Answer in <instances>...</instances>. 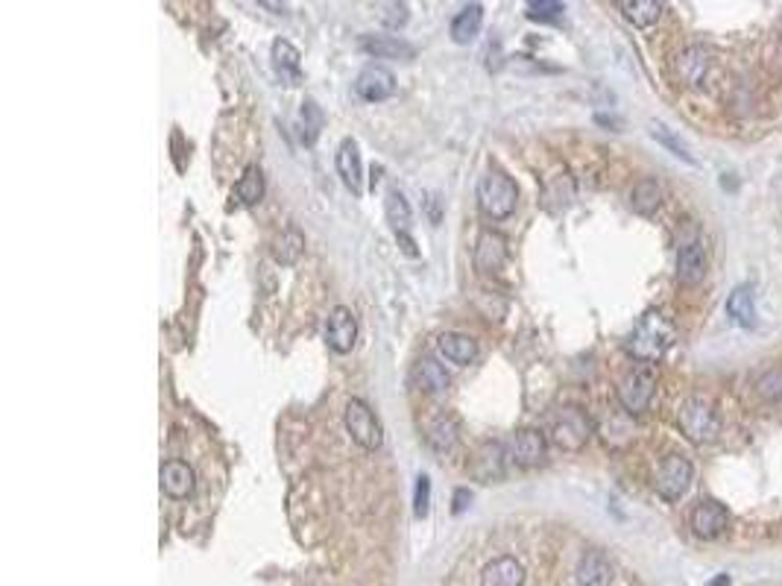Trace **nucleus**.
<instances>
[{"label": "nucleus", "mask_w": 782, "mask_h": 586, "mask_svg": "<svg viewBox=\"0 0 782 586\" xmlns=\"http://www.w3.org/2000/svg\"><path fill=\"white\" fill-rule=\"evenodd\" d=\"M413 379H417L419 390H426V393H443L445 387H449V381H452L443 363L434 361V358L417 361V367H413Z\"/></svg>", "instance_id": "nucleus-22"}, {"label": "nucleus", "mask_w": 782, "mask_h": 586, "mask_svg": "<svg viewBox=\"0 0 782 586\" xmlns=\"http://www.w3.org/2000/svg\"><path fill=\"white\" fill-rule=\"evenodd\" d=\"M480 24H484V6H480V4H469L452 21V39L457 44H469L480 32Z\"/></svg>", "instance_id": "nucleus-24"}, {"label": "nucleus", "mask_w": 782, "mask_h": 586, "mask_svg": "<svg viewBox=\"0 0 782 586\" xmlns=\"http://www.w3.org/2000/svg\"><path fill=\"white\" fill-rule=\"evenodd\" d=\"M709 586H730V578H727V574H718V578H715Z\"/></svg>", "instance_id": "nucleus-39"}, {"label": "nucleus", "mask_w": 782, "mask_h": 586, "mask_svg": "<svg viewBox=\"0 0 782 586\" xmlns=\"http://www.w3.org/2000/svg\"><path fill=\"white\" fill-rule=\"evenodd\" d=\"M355 340H357V319H355V314L346 305L331 308L329 319H326V344H329V349H334L338 355H346V352H352Z\"/></svg>", "instance_id": "nucleus-11"}, {"label": "nucleus", "mask_w": 782, "mask_h": 586, "mask_svg": "<svg viewBox=\"0 0 782 586\" xmlns=\"http://www.w3.org/2000/svg\"><path fill=\"white\" fill-rule=\"evenodd\" d=\"M361 48L373 53L375 59H413V44H408L399 36H364Z\"/></svg>", "instance_id": "nucleus-21"}, {"label": "nucleus", "mask_w": 782, "mask_h": 586, "mask_svg": "<svg viewBox=\"0 0 782 586\" xmlns=\"http://www.w3.org/2000/svg\"><path fill=\"white\" fill-rule=\"evenodd\" d=\"M677 425L686 434V440L703 446V443H712V440L718 437L721 419H718V411H715V405L709 399H703V396H689V399L680 405Z\"/></svg>", "instance_id": "nucleus-3"}, {"label": "nucleus", "mask_w": 782, "mask_h": 586, "mask_svg": "<svg viewBox=\"0 0 782 586\" xmlns=\"http://www.w3.org/2000/svg\"><path fill=\"white\" fill-rule=\"evenodd\" d=\"M519 188L501 171H487L478 182V206L489 220H505L516 212Z\"/></svg>", "instance_id": "nucleus-2"}, {"label": "nucleus", "mask_w": 782, "mask_h": 586, "mask_svg": "<svg viewBox=\"0 0 782 586\" xmlns=\"http://www.w3.org/2000/svg\"><path fill=\"white\" fill-rule=\"evenodd\" d=\"M654 393H656V370H654V363H639V367H633L619 384V402H621L624 411L633 414V416L651 407Z\"/></svg>", "instance_id": "nucleus-5"}, {"label": "nucleus", "mask_w": 782, "mask_h": 586, "mask_svg": "<svg viewBox=\"0 0 782 586\" xmlns=\"http://www.w3.org/2000/svg\"><path fill=\"white\" fill-rule=\"evenodd\" d=\"M621 15L630 21L633 27H651L663 15V4L659 0H621L619 4Z\"/></svg>", "instance_id": "nucleus-27"}, {"label": "nucleus", "mask_w": 782, "mask_h": 586, "mask_svg": "<svg viewBox=\"0 0 782 586\" xmlns=\"http://www.w3.org/2000/svg\"><path fill=\"white\" fill-rule=\"evenodd\" d=\"M674 68H677V76L686 85H700L703 80H707V74H709V50L700 48V44H695V48H686L677 57Z\"/></svg>", "instance_id": "nucleus-18"}, {"label": "nucleus", "mask_w": 782, "mask_h": 586, "mask_svg": "<svg viewBox=\"0 0 782 586\" xmlns=\"http://www.w3.org/2000/svg\"><path fill=\"white\" fill-rule=\"evenodd\" d=\"M507 261V241L498 232H480L475 243V267L480 273H498Z\"/></svg>", "instance_id": "nucleus-14"}, {"label": "nucleus", "mask_w": 782, "mask_h": 586, "mask_svg": "<svg viewBox=\"0 0 782 586\" xmlns=\"http://www.w3.org/2000/svg\"><path fill=\"white\" fill-rule=\"evenodd\" d=\"M575 578H577L580 586H610L612 578H616V569H612V563H610V557L604 555V551L592 548V551H586L584 557H580Z\"/></svg>", "instance_id": "nucleus-13"}, {"label": "nucleus", "mask_w": 782, "mask_h": 586, "mask_svg": "<svg viewBox=\"0 0 782 586\" xmlns=\"http://www.w3.org/2000/svg\"><path fill=\"white\" fill-rule=\"evenodd\" d=\"M707 270H709V258H707V247L691 238L683 241L677 249V282L683 287H695L707 279Z\"/></svg>", "instance_id": "nucleus-8"}, {"label": "nucleus", "mask_w": 782, "mask_h": 586, "mask_svg": "<svg viewBox=\"0 0 782 586\" xmlns=\"http://www.w3.org/2000/svg\"><path fill=\"white\" fill-rule=\"evenodd\" d=\"M238 197H241V203H247V206H255L264 197V176L255 164L243 171L241 182H238Z\"/></svg>", "instance_id": "nucleus-31"}, {"label": "nucleus", "mask_w": 782, "mask_h": 586, "mask_svg": "<svg viewBox=\"0 0 782 586\" xmlns=\"http://www.w3.org/2000/svg\"><path fill=\"white\" fill-rule=\"evenodd\" d=\"M343 423H346V431H349L352 440L361 449H366V451L382 449V443H384L382 419L373 414V407L366 405V402H361V399H349V402H346Z\"/></svg>", "instance_id": "nucleus-6"}, {"label": "nucleus", "mask_w": 782, "mask_h": 586, "mask_svg": "<svg viewBox=\"0 0 782 586\" xmlns=\"http://www.w3.org/2000/svg\"><path fill=\"white\" fill-rule=\"evenodd\" d=\"M677 328L663 311H647L628 337V352L639 363H656L665 358V352L674 346Z\"/></svg>", "instance_id": "nucleus-1"}, {"label": "nucleus", "mask_w": 782, "mask_h": 586, "mask_svg": "<svg viewBox=\"0 0 782 586\" xmlns=\"http://www.w3.org/2000/svg\"><path fill=\"white\" fill-rule=\"evenodd\" d=\"M469 499H472V495H469V490H457L454 493V513H463V507H466Z\"/></svg>", "instance_id": "nucleus-38"}, {"label": "nucleus", "mask_w": 782, "mask_h": 586, "mask_svg": "<svg viewBox=\"0 0 782 586\" xmlns=\"http://www.w3.org/2000/svg\"><path fill=\"white\" fill-rule=\"evenodd\" d=\"M457 434H461V428H457V419L449 416V414H440V416H434L431 425H428V446L434 451H440V455H445V451L454 449Z\"/></svg>", "instance_id": "nucleus-25"}, {"label": "nucleus", "mask_w": 782, "mask_h": 586, "mask_svg": "<svg viewBox=\"0 0 782 586\" xmlns=\"http://www.w3.org/2000/svg\"><path fill=\"white\" fill-rule=\"evenodd\" d=\"M549 437L557 449L580 451L592 437V419L575 405L560 407V411H554L551 423H549Z\"/></svg>", "instance_id": "nucleus-4"}, {"label": "nucleus", "mask_w": 782, "mask_h": 586, "mask_svg": "<svg viewBox=\"0 0 782 586\" xmlns=\"http://www.w3.org/2000/svg\"><path fill=\"white\" fill-rule=\"evenodd\" d=\"M691 478H695V469L683 455H668L656 469V493L659 499L665 502H680L686 495V490L691 486Z\"/></svg>", "instance_id": "nucleus-7"}, {"label": "nucleus", "mask_w": 782, "mask_h": 586, "mask_svg": "<svg viewBox=\"0 0 782 586\" xmlns=\"http://www.w3.org/2000/svg\"><path fill=\"white\" fill-rule=\"evenodd\" d=\"M651 136H654L659 144H663V147H665L668 153H674L677 159H683V162H689V164H698L695 156H691L689 144H686L683 138H680L674 129H668L665 124H659V120H651Z\"/></svg>", "instance_id": "nucleus-30"}, {"label": "nucleus", "mask_w": 782, "mask_h": 586, "mask_svg": "<svg viewBox=\"0 0 782 586\" xmlns=\"http://www.w3.org/2000/svg\"><path fill=\"white\" fill-rule=\"evenodd\" d=\"M355 92H357V97H364L366 103H382V101H387V97H393L396 76L390 68H384V65H366V68L357 74Z\"/></svg>", "instance_id": "nucleus-10"}, {"label": "nucleus", "mask_w": 782, "mask_h": 586, "mask_svg": "<svg viewBox=\"0 0 782 586\" xmlns=\"http://www.w3.org/2000/svg\"><path fill=\"white\" fill-rule=\"evenodd\" d=\"M384 214L390 220V226L396 229V235H405L408 226H410V203L408 197L399 191V188H390L387 197H384Z\"/></svg>", "instance_id": "nucleus-28"}, {"label": "nucleus", "mask_w": 782, "mask_h": 586, "mask_svg": "<svg viewBox=\"0 0 782 586\" xmlns=\"http://www.w3.org/2000/svg\"><path fill=\"white\" fill-rule=\"evenodd\" d=\"M630 206L639 214L651 217L656 208L663 206V185H659L656 179H651V176H647V179H639L633 185V191H630Z\"/></svg>", "instance_id": "nucleus-26"}, {"label": "nucleus", "mask_w": 782, "mask_h": 586, "mask_svg": "<svg viewBox=\"0 0 782 586\" xmlns=\"http://www.w3.org/2000/svg\"><path fill=\"white\" fill-rule=\"evenodd\" d=\"M566 13V6L560 0H533L528 4V18L531 21H557Z\"/></svg>", "instance_id": "nucleus-35"}, {"label": "nucleus", "mask_w": 782, "mask_h": 586, "mask_svg": "<svg viewBox=\"0 0 782 586\" xmlns=\"http://www.w3.org/2000/svg\"><path fill=\"white\" fill-rule=\"evenodd\" d=\"M437 349L457 367H466V363L478 358V344L469 335H463V331H445V335H440Z\"/></svg>", "instance_id": "nucleus-20"}, {"label": "nucleus", "mask_w": 782, "mask_h": 586, "mask_svg": "<svg viewBox=\"0 0 782 586\" xmlns=\"http://www.w3.org/2000/svg\"><path fill=\"white\" fill-rule=\"evenodd\" d=\"M273 65H276L278 76L287 80L290 85L299 80V50L290 41H285V39L273 41Z\"/></svg>", "instance_id": "nucleus-29"}, {"label": "nucleus", "mask_w": 782, "mask_h": 586, "mask_svg": "<svg viewBox=\"0 0 782 586\" xmlns=\"http://www.w3.org/2000/svg\"><path fill=\"white\" fill-rule=\"evenodd\" d=\"M428 511H431V478L428 475H419L417 486H413V513L426 519Z\"/></svg>", "instance_id": "nucleus-36"}, {"label": "nucleus", "mask_w": 782, "mask_h": 586, "mask_svg": "<svg viewBox=\"0 0 782 586\" xmlns=\"http://www.w3.org/2000/svg\"><path fill=\"white\" fill-rule=\"evenodd\" d=\"M480 586H524V566L516 557H496L484 566Z\"/></svg>", "instance_id": "nucleus-16"}, {"label": "nucleus", "mask_w": 782, "mask_h": 586, "mask_svg": "<svg viewBox=\"0 0 782 586\" xmlns=\"http://www.w3.org/2000/svg\"><path fill=\"white\" fill-rule=\"evenodd\" d=\"M194 469L185 460H167L162 467V490L171 499H188L194 493Z\"/></svg>", "instance_id": "nucleus-17"}, {"label": "nucleus", "mask_w": 782, "mask_h": 586, "mask_svg": "<svg viewBox=\"0 0 782 586\" xmlns=\"http://www.w3.org/2000/svg\"><path fill=\"white\" fill-rule=\"evenodd\" d=\"M549 455V437L536 428H522L516 437H513V446H510V458L519 463V467L531 469V467H540Z\"/></svg>", "instance_id": "nucleus-12"}, {"label": "nucleus", "mask_w": 782, "mask_h": 586, "mask_svg": "<svg viewBox=\"0 0 782 586\" xmlns=\"http://www.w3.org/2000/svg\"><path fill=\"white\" fill-rule=\"evenodd\" d=\"M299 129H303V141L305 144H314L320 129H322V112L314 101H305L303 103V112H299Z\"/></svg>", "instance_id": "nucleus-33"}, {"label": "nucleus", "mask_w": 782, "mask_h": 586, "mask_svg": "<svg viewBox=\"0 0 782 586\" xmlns=\"http://www.w3.org/2000/svg\"><path fill=\"white\" fill-rule=\"evenodd\" d=\"M727 314L733 317V323H739L742 328H756V302H753L751 287L742 284L727 296Z\"/></svg>", "instance_id": "nucleus-23"}, {"label": "nucleus", "mask_w": 782, "mask_h": 586, "mask_svg": "<svg viewBox=\"0 0 782 586\" xmlns=\"http://www.w3.org/2000/svg\"><path fill=\"white\" fill-rule=\"evenodd\" d=\"M469 472L475 475L478 481H501L505 478V449H501V443H484L478 451L472 463H469Z\"/></svg>", "instance_id": "nucleus-15"}, {"label": "nucleus", "mask_w": 782, "mask_h": 586, "mask_svg": "<svg viewBox=\"0 0 782 586\" xmlns=\"http://www.w3.org/2000/svg\"><path fill=\"white\" fill-rule=\"evenodd\" d=\"M756 393L759 399L765 402H777L782 399V367H770L756 379Z\"/></svg>", "instance_id": "nucleus-34"}, {"label": "nucleus", "mask_w": 782, "mask_h": 586, "mask_svg": "<svg viewBox=\"0 0 782 586\" xmlns=\"http://www.w3.org/2000/svg\"><path fill=\"white\" fill-rule=\"evenodd\" d=\"M338 173H340L343 185L349 188L352 194H361L364 164H361V153H357V144L352 138H346L338 147Z\"/></svg>", "instance_id": "nucleus-19"}, {"label": "nucleus", "mask_w": 782, "mask_h": 586, "mask_svg": "<svg viewBox=\"0 0 782 586\" xmlns=\"http://www.w3.org/2000/svg\"><path fill=\"white\" fill-rule=\"evenodd\" d=\"M384 13H382V21H384V27H390V30H399V27H405L408 24V4H384L382 6Z\"/></svg>", "instance_id": "nucleus-37"}, {"label": "nucleus", "mask_w": 782, "mask_h": 586, "mask_svg": "<svg viewBox=\"0 0 782 586\" xmlns=\"http://www.w3.org/2000/svg\"><path fill=\"white\" fill-rule=\"evenodd\" d=\"M303 247H305L303 235L290 229V232H285V235L276 241L273 256H276V261H282V264H294V261H299V256H303Z\"/></svg>", "instance_id": "nucleus-32"}, {"label": "nucleus", "mask_w": 782, "mask_h": 586, "mask_svg": "<svg viewBox=\"0 0 782 586\" xmlns=\"http://www.w3.org/2000/svg\"><path fill=\"white\" fill-rule=\"evenodd\" d=\"M691 534L700 539H718L724 530L730 528V511L721 502L715 499H703L695 511H691Z\"/></svg>", "instance_id": "nucleus-9"}]
</instances>
